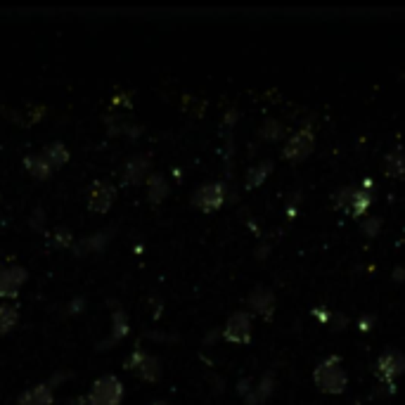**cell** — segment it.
I'll use <instances>...</instances> for the list:
<instances>
[{
    "mask_svg": "<svg viewBox=\"0 0 405 405\" xmlns=\"http://www.w3.org/2000/svg\"><path fill=\"white\" fill-rule=\"evenodd\" d=\"M147 171H149L147 159L135 157V159H131V162L124 166V180L126 182H133V185H138V182L142 180V176H145Z\"/></svg>",
    "mask_w": 405,
    "mask_h": 405,
    "instance_id": "obj_13",
    "label": "cell"
},
{
    "mask_svg": "<svg viewBox=\"0 0 405 405\" xmlns=\"http://www.w3.org/2000/svg\"><path fill=\"white\" fill-rule=\"evenodd\" d=\"M19 323V313L10 303H0V335H8L15 330V325Z\"/></svg>",
    "mask_w": 405,
    "mask_h": 405,
    "instance_id": "obj_14",
    "label": "cell"
},
{
    "mask_svg": "<svg viewBox=\"0 0 405 405\" xmlns=\"http://www.w3.org/2000/svg\"><path fill=\"white\" fill-rule=\"evenodd\" d=\"M26 282V270L19 265L12 268H0V296L3 299H12L19 294V290Z\"/></svg>",
    "mask_w": 405,
    "mask_h": 405,
    "instance_id": "obj_3",
    "label": "cell"
},
{
    "mask_svg": "<svg viewBox=\"0 0 405 405\" xmlns=\"http://www.w3.org/2000/svg\"><path fill=\"white\" fill-rule=\"evenodd\" d=\"M116 192L112 185H107V182H95V185L91 187V209L97 211V214H104V211H109L112 207Z\"/></svg>",
    "mask_w": 405,
    "mask_h": 405,
    "instance_id": "obj_7",
    "label": "cell"
},
{
    "mask_svg": "<svg viewBox=\"0 0 405 405\" xmlns=\"http://www.w3.org/2000/svg\"><path fill=\"white\" fill-rule=\"evenodd\" d=\"M152 405H166V403H152Z\"/></svg>",
    "mask_w": 405,
    "mask_h": 405,
    "instance_id": "obj_16",
    "label": "cell"
},
{
    "mask_svg": "<svg viewBox=\"0 0 405 405\" xmlns=\"http://www.w3.org/2000/svg\"><path fill=\"white\" fill-rule=\"evenodd\" d=\"M131 370H135L138 375L142 377L145 382H157L159 375H162V368H159L157 358H152L149 353L145 351H135L131 356V363H129Z\"/></svg>",
    "mask_w": 405,
    "mask_h": 405,
    "instance_id": "obj_4",
    "label": "cell"
},
{
    "mask_svg": "<svg viewBox=\"0 0 405 405\" xmlns=\"http://www.w3.org/2000/svg\"><path fill=\"white\" fill-rule=\"evenodd\" d=\"M223 197H225L223 185H204L195 195V207H199L202 211H216L223 204Z\"/></svg>",
    "mask_w": 405,
    "mask_h": 405,
    "instance_id": "obj_6",
    "label": "cell"
},
{
    "mask_svg": "<svg viewBox=\"0 0 405 405\" xmlns=\"http://www.w3.org/2000/svg\"><path fill=\"white\" fill-rule=\"evenodd\" d=\"M24 169L29 171V176H33V178H38V180H46L50 178V173H53V166H50L43 157H38V154H31V157L24 159Z\"/></svg>",
    "mask_w": 405,
    "mask_h": 405,
    "instance_id": "obj_12",
    "label": "cell"
},
{
    "mask_svg": "<svg viewBox=\"0 0 405 405\" xmlns=\"http://www.w3.org/2000/svg\"><path fill=\"white\" fill-rule=\"evenodd\" d=\"M88 403L91 405H121L124 403V384L112 375L100 377L95 384L91 386Z\"/></svg>",
    "mask_w": 405,
    "mask_h": 405,
    "instance_id": "obj_1",
    "label": "cell"
},
{
    "mask_svg": "<svg viewBox=\"0 0 405 405\" xmlns=\"http://www.w3.org/2000/svg\"><path fill=\"white\" fill-rule=\"evenodd\" d=\"M152 180L157 182V185H154V192H149V202H162V197L166 195V182H164V178L162 176H152Z\"/></svg>",
    "mask_w": 405,
    "mask_h": 405,
    "instance_id": "obj_15",
    "label": "cell"
},
{
    "mask_svg": "<svg viewBox=\"0 0 405 405\" xmlns=\"http://www.w3.org/2000/svg\"><path fill=\"white\" fill-rule=\"evenodd\" d=\"M310 147H313V138H310L306 131H301V133H296V135L292 138L290 145H287L285 157L294 159V162H299V159H303L310 152Z\"/></svg>",
    "mask_w": 405,
    "mask_h": 405,
    "instance_id": "obj_10",
    "label": "cell"
},
{
    "mask_svg": "<svg viewBox=\"0 0 405 405\" xmlns=\"http://www.w3.org/2000/svg\"><path fill=\"white\" fill-rule=\"evenodd\" d=\"M249 335H252V323H249L247 313H235L225 325V339L235 341V343H244L249 341Z\"/></svg>",
    "mask_w": 405,
    "mask_h": 405,
    "instance_id": "obj_5",
    "label": "cell"
},
{
    "mask_svg": "<svg viewBox=\"0 0 405 405\" xmlns=\"http://www.w3.org/2000/svg\"><path fill=\"white\" fill-rule=\"evenodd\" d=\"M315 384L327 393H339L346 386V375H343L341 365L337 358L325 360L323 365H318L315 370Z\"/></svg>",
    "mask_w": 405,
    "mask_h": 405,
    "instance_id": "obj_2",
    "label": "cell"
},
{
    "mask_svg": "<svg viewBox=\"0 0 405 405\" xmlns=\"http://www.w3.org/2000/svg\"><path fill=\"white\" fill-rule=\"evenodd\" d=\"M41 157L46 159L50 166H53V171L69 162V152H66V147L62 145V142H50V145L43 149Z\"/></svg>",
    "mask_w": 405,
    "mask_h": 405,
    "instance_id": "obj_11",
    "label": "cell"
},
{
    "mask_svg": "<svg viewBox=\"0 0 405 405\" xmlns=\"http://www.w3.org/2000/svg\"><path fill=\"white\" fill-rule=\"evenodd\" d=\"M403 370H405V358L396 351L384 353V356L379 358V363H377V375L384 377V379H393V377L401 375Z\"/></svg>",
    "mask_w": 405,
    "mask_h": 405,
    "instance_id": "obj_8",
    "label": "cell"
},
{
    "mask_svg": "<svg viewBox=\"0 0 405 405\" xmlns=\"http://www.w3.org/2000/svg\"><path fill=\"white\" fill-rule=\"evenodd\" d=\"M19 405H53V386L36 384L19 396Z\"/></svg>",
    "mask_w": 405,
    "mask_h": 405,
    "instance_id": "obj_9",
    "label": "cell"
}]
</instances>
